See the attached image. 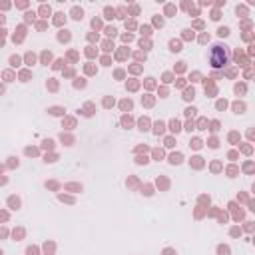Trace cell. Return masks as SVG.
<instances>
[{"label":"cell","mask_w":255,"mask_h":255,"mask_svg":"<svg viewBox=\"0 0 255 255\" xmlns=\"http://www.w3.org/2000/svg\"><path fill=\"white\" fill-rule=\"evenodd\" d=\"M26 253H28V255H38V249H36V247H28Z\"/></svg>","instance_id":"obj_15"},{"label":"cell","mask_w":255,"mask_h":255,"mask_svg":"<svg viewBox=\"0 0 255 255\" xmlns=\"http://www.w3.org/2000/svg\"><path fill=\"white\" fill-rule=\"evenodd\" d=\"M219 253H221V255H227V253H229V249H227V247H219Z\"/></svg>","instance_id":"obj_18"},{"label":"cell","mask_w":255,"mask_h":255,"mask_svg":"<svg viewBox=\"0 0 255 255\" xmlns=\"http://www.w3.org/2000/svg\"><path fill=\"white\" fill-rule=\"evenodd\" d=\"M170 162L171 164H179V162H181V156H179V154H173V156L170 158Z\"/></svg>","instance_id":"obj_5"},{"label":"cell","mask_w":255,"mask_h":255,"mask_svg":"<svg viewBox=\"0 0 255 255\" xmlns=\"http://www.w3.org/2000/svg\"><path fill=\"white\" fill-rule=\"evenodd\" d=\"M82 14H84L82 8H74V10H72V18H74V20H82Z\"/></svg>","instance_id":"obj_2"},{"label":"cell","mask_w":255,"mask_h":255,"mask_svg":"<svg viewBox=\"0 0 255 255\" xmlns=\"http://www.w3.org/2000/svg\"><path fill=\"white\" fill-rule=\"evenodd\" d=\"M235 92H237V94H239V92L243 94V92H245V86H235Z\"/></svg>","instance_id":"obj_16"},{"label":"cell","mask_w":255,"mask_h":255,"mask_svg":"<svg viewBox=\"0 0 255 255\" xmlns=\"http://www.w3.org/2000/svg\"><path fill=\"white\" fill-rule=\"evenodd\" d=\"M104 14H106V18H114V10H112V8H106Z\"/></svg>","instance_id":"obj_12"},{"label":"cell","mask_w":255,"mask_h":255,"mask_svg":"<svg viewBox=\"0 0 255 255\" xmlns=\"http://www.w3.org/2000/svg\"><path fill=\"white\" fill-rule=\"evenodd\" d=\"M140 130H147V120H140Z\"/></svg>","instance_id":"obj_13"},{"label":"cell","mask_w":255,"mask_h":255,"mask_svg":"<svg viewBox=\"0 0 255 255\" xmlns=\"http://www.w3.org/2000/svg\"><path fill=\"white\" fill-rule=\"evenodd\" d=\"M10 64H12V66H18V64H20V58H18V56H12V58H10Z\"/></svg>","instance_id":"obj_11"},{"label":"cell","mask_w":255,"mask_h":255,"mask_svg":"<svg viewBox=\"0 0 255 255\" xmlns=\"http://www.w3.org/2000/svg\"><path fill=\"white\" fill-rule=\"evenodd\" d=\"M217 34H219V36H227V34H229V28H225V26H223V28L217 30Z\"/></svg>","instance_id":"obj_9"},{"label":"cell","mask_w":255,"mask_h":255,"mask_svg":"<svg viewBox=\"0 0 255 255\" xmlns=\"http://www.w3.org/2000/svg\"><path fill=\"white\" fill-rule=\"evenodd\" d=\"M191 145H193V147H201V142H199V140H193V142H191Z\"/></svg>","instance_id":"obj_19"},{"label":"cell","mask_w":255,"mask_h":255,"mask_svg":"<svg viewBox=\"0 0 255 255\" xmlns=\"http://www.w3.org/2000/svg\"><path fill=\"white\" fill-rule=\"evenodd\" d=\"M162 132H164V124L158 122V124H156V134H162Z\"/></svg>","instance_id":"obj_8"},{"label":"cell","mask_w":255,"mask_h":255,"mask_svg":"<svg viewBox=\"0 0 255 255\" xmlns=\"http://www.w3.org/2000/svg\"><path fill=\"white\" fill-rule=\"evenodd\" d=\"M170 126H171V132H179V130H181V128H179V122H177V120H173V122H171Z\"/></svg>","instance_id":"obj_4"},{"label":"cell","mask_w":255,"mask_h":255,"mask_svg":"<svg viewBox=\"0 0 255 255\" xmlns=\"http://www.w3.org/2000/svg\"><path fill=\"white\" fill-rule=\"evenodd\" d=\"M50 114L52 116H60V114H64V110L62 108H50Z\"/></svg>","instance_id":"obj_6"},{"label":"cell","mask_w":255,"mask_h":255,"mask_svg":"<svg viewBox=\"0 0 255 255\" xmlns=\"http://www.w3.org/2000/svg\"><path fill=\"white\" fill-rule=\"evenodd\" d=\"M122 108H124V110H130V108H132V102H130V100L122 102Z\"/></svg>","instance_id":"obj_14"},{"label":"cell","mask_w":255,"mask_h":255,"mask_svg":"<svg viewBox=\"0 0 255 255\" xmlns=\"http://www.w3.org/2000/svg\"><path fill=\"white\" fill-rule=\"evenodd\" d=\"M185 114H187V116H193V114H195V110H193V108H187V110H185Z\"/></svg>","instance_id":"obj_20"},{"label":"cell","mask_w":255,"mask_h":255,"mask_svg":"<svg viewBox=\"0 0 255 255\" xmlns=\"http://www.w3.org/2000/svg\"><path fill=\"white\" fill-rule=\"evenodd\" d=\"M10 205H12V209H18V205H20V201H18V199H10Z\"/></svg>","instance_id":"obj_10"},{"label":"cell","mask_w":255,"mask_h":255,"mask_svg":"<svg viewBox=\"0 0 255 255\" xmlns=\"http://www.w3.org/2000/svg\"><path fill=\"white\" fill-rule=\"evenodd\" d=\"M42 14L46 16V14H50V8H46V6H42Z\"/></svg>","instance_id":"obj_21"},{"label":"cell","mask_w":255,"mask_h":255,"mask_svg":"<svg viewBox=\"0 0 255 255\" xmlns=\"http://www.w3.org/2000/svg\"><path fill=\"white\" fill-rule=\"evenodd\" d=\"M170 48L173 50V52H179V50H181V42H177V40H171V42H170Z\"/></svg>","instance_id":"obj_3"},{"label":"cell","mask_w":255,"mask_h":255,"mask_svg":"<svg viewBox=\"0 0 255 255\" xmlns=\"http://www.w3.org/2000/svg\"><path fill=\"white\" fill-rule=\"evenodd\" d=\"M122 122H124V126H130V124H132V120H130V118H124Z\"/></svg>","instance_id":"obj_22"},{"label":"cell","mask_w":255,"mask_h":255,"mask_svg":"<svg viewBox=\"0 0 255 255\" xmlns=\"http://www.w3.org/2000/svg\"><path fill=\"white\" fill-rule=\"evenodd\" d=\"M0 255H2V251H0Z\"/></svg>","instance_id":"obj_25"},{"label":"cell","mask_w":255,"mask_h":255,"mask_svg":"<svg viewBox=\"0 0 255 255\" xmlns=\"http://www.w3.org/2000/svg\"><path fill=\"white\" fill-rule=\"evenodd\" d=\"M166 255H173V251H166Z\"/></svg>","instance_id":"obj_24"},{"label":"cell","mask_w":255,"mask_h":255,"mask_svg":"<svg viewBox=\"0 0 255 255\" xmlns=\"http://www.w3.org/2000/svg\"><path fill=\"white\" fill-rule=\"evenodd\" d=\"M106 32H108V36H114V34H116V28H114V26L112 28H106Z\"/></svg>","instance_id":"obj_17"},{"label":"cell","mask_w":255,"mask_h":255,"mask_svg":"<svg viewBox=\"0 0 255 255\" xmlns=\"http://www.w3.org/2000/svg\"><path fill=\"white\" fill-rule=\"evenodd\" d=\"M209 64L213 68H221L227 64V52H225V46H213L211 54H209Z\"/></svg>","instance_id":"obj_1"},{"label":"cell","mask_w":255,"mask_h":255,"mask_svg":"<svg viewBox=\"0 0 255 255\" xmlns=\"http://www.w3.org/2000/svg\"><path fill=\"white\" fill-rule=\"evenodd\" d=\"M193 96H195V92H193V88H191V90H187V92H185V96H183V98H185V100H191Z\"/></svg>","instance_id":"obj_7"},{"label":"cell","mask_w":255,"mask_h":255,"mask_svg":"<svg viewBox=\"0 0 255 255\" xmlns=\"http://www.w3.org/2000/svg\"><path fill=\"white\" fill-rule=\"evenodd\" d=\"M26 62H30V64H32V62H34V56H32V54H28V56H26Z\"/></svg>","instance_id":"obj_23"}]
</instances>
